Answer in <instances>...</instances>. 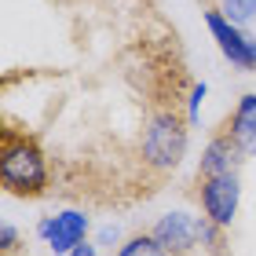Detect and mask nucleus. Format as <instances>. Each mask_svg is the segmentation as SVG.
Masks as SVG:
<instances>
[{
  "label": "nucleus",
  "instance_id": "obj_1",
  "mask_svg": "<svg viewBox=\"0 0 256 256\" xmlns=\"http://www.w3.org/2000/svg\"><path fill=\"white\" fill-rule=\"evenodd\" d=\"M0 180L18 198H40L48 190V161L33 136L15 132V128L0 132Z\"/></svg>",
  "mask_w": 256,
  "mask_h": 256
},
{
  "label": "nucleus",
  "instance_id": "obj_2",
  "mask_svg": "<svg viewBox=\"0 0 256 256\" xmlns=\"http://www.w3.org/2000/svg\"><path fill=\"white\" fill-rule=\"evenodd\" d=\"M187 128L190 124L180 121L176 106L158 110L154 118H150V124H146V136H143V161L161 168V172L176 168L183 161V150H187Z\"/></svg>",
  "mask_w": 256,
  "mask_h": 256
},
{
  "label": "nucleus",
  "instance_id": "obj_3",
  "mask_svg": "<svg viewBox=\"0 0 256 256\" xmlns=\"http://www.w3.org/2000/svg\"><path fill=\"white\" fill-rule=\"evenodd\" d=\"M205 26H208V33H212V40L220 44L224 59H230V66L256 70V40L249 37V33H242V26H234L220 8L205 11Z\"/></svg>",
  "mask_w": 256,
  "mask_h": 256
},
{
  "label": "nucleus",
  "instance_id": "obj_4",
  "mask_svg": "<svg viewBox=\"0 0 256 256\" xmlns=\"http://www.w3.org/2000/svg\"><path fill=\"white\" fill-rule=\"evenodd\" d=\"M198 198H202V208H205V220L216 224L220 230L230 227V220L238 212V172H227V176H208V180H198Z\"/></svg>",
  "mask_w": 256,
  "mask_h": 256
},
{
  "label": "nucleus",
  "instance_id": "obj_5",
  "mask_svg": "<svg viewBox=\"0 0 256 256\" xmlns=\"http://www.w3.org/2000/svg\"><path fill=\"white\" fill-rule=\"evenodd\" d=\"M202 230H205V220H194L187 212H168V216H161L154 224L150 234H154L172 256H187L198 242H202Z\"/></svg>",
  "mask_w": 256,
  "mask_h": 256
},
{
  "label": "nucleus",
  "instance_id": "obj_6",
  "mask_svg": "<svg viewBox=\"0 0 256 256\" xmlns=\"http://www.w3.org/2000/svg\"><path fill=\"white\" fill-rule=\"evenodd\" d=\"M249 150L238 143L234 136L227 132H220L212 143L205 146V154H202V165H198V180H208V176H227V172H238L242 165V158H246Z\"/></svg>",
  "mask_w": 256,
  "mask_h": 256
},
{
  "label": "nucleus",
  "instance_id": "obj_7",
  "mask_svg": "<svg viewBox=\"0 0 256 256\" xmlns=\"http://www.w3.org/2000/svg\"><path fill=\"white\" fill-rule=\"evenodd\" d=\"M52 220H55V227L48 234V249L55 256H70L80 242H84V234H88V216L77 212V208H66V212L52 216Z\"/></svg>",
  "mask_w": 256,
  "mask_h": 256
},
{
  "label": "nucleus",
  "instance_id": "obj_8",
  "mask_svg": "<svg viewBox=\"0 0 256 256\" xmlns=\"http://www.w3.org/2000/svg\"><path fill=\"white\" fill-rule=\"evenodd\" d=\"M227 132L234 136L246 150L256 143V96L252 92L238 99V106H234V114H230V121H227Z\"/></svg>",
  "mask_w": 256,
  "mask_h": 256
},
{
  "label": "nucleus",
  "instance_id": "obj_9",
  "mask_svg": "<svg viewBox=\"0 0 256 256\" xmlns=\"http://www.w3.org/2000/svg\"><path fill=\"white\" fill-rule=\"evenodd\" d=\"M118 256H172V252L161 246L154 234H136V238H128L124 246H121Z\"/></svg>",
  "mask_w": 256,
  "mask_h": 256
},
{
  "label": "nucleus",
  "instance_id": "obj_10",
  "mask_svg": "<svg viewBox=\"0 0 256 256\" xmlns=\"http://www.w3.org/2000/svg\"><path fill=\"white\" fill-rule=\"evenodd\" d=\"M220 11H224L234 26H246V22L256 18V0H224V4H220Z\"/></svg>",
  "mask_w": 256,
  "mask_h": 256
},
{
  "label": "nucleus",
  "instance_id": "obj_11",
  "mask_svg": "<svg viewBox=\"0 0 256 256\" xmlns=\"http://www.w3.org/2000/svg\"><path fill=\"white\" fill-rule=\"evenodd\" d=\"M202 99H205V84H194L190 88V110H187V124L194 128L198 118H202Z\"/></svg>",
  "mask_w": 256,
  "mask_h": 256
},
{
  "label": "nucleus",
  "instance_id": "obj_12",
  "mask_svg": "<svg viewBox=\"0 0 256 256\" xmlns=\"http://www.w3.org/2000/svg\"><path fill=\"white\" fill-rule=\"evenodd\" d=\"M15 242H18V230L11 227V224H4V227H0V249L11 252V249H15Z\"/></svg>",
  "mask_w": 256,
  "mask_h": 256
},
{
  "label": "nucleus",
  "instance_id": "obj_13",
  "mask_svg": "<svg viewBox=\"0 0 256 256\" xmlns=\"http://www.w3.org/2000/svg\"><path fill=\"white\" fill-rule=\"evenodd\" d=\"M52 227H55V220H52V216H44L40 224H37V234H40L44 242H48V234H52Z\"/></svg>",
  "mask_w": 256,
  "mask_h": 256
},
{
  "label": "nucleus",
  "instance_id": "obj_14",
  "mask_svg": "<svg viewBox=\"0 0 256 256\" xmlns=\"http://www.w3.org/2000/svg\"><path fill=\"white\" fill-rule=\"evenodd\" d=\"M70 256H96V246H88V242H80V246L70 252Z\"/></svg>",
  "mask_w": 256,
  "mask_h": 256
},
{
  "label": "nucleus",
  "instance_id": "obj_15",
  "mask_svg": "<svg viewBox=\"0 0 256 256\" xmlns=\"http://www.w3.org/2000/svg\"><path fill=\"white\" fill-rule=\"evenodd\" d=\"M114 238H118V227H106V230H102V246H106V242H114Z\"/></svg>",
  "mask_w": 256,
  "mask_h": 256
}]
</instances>
